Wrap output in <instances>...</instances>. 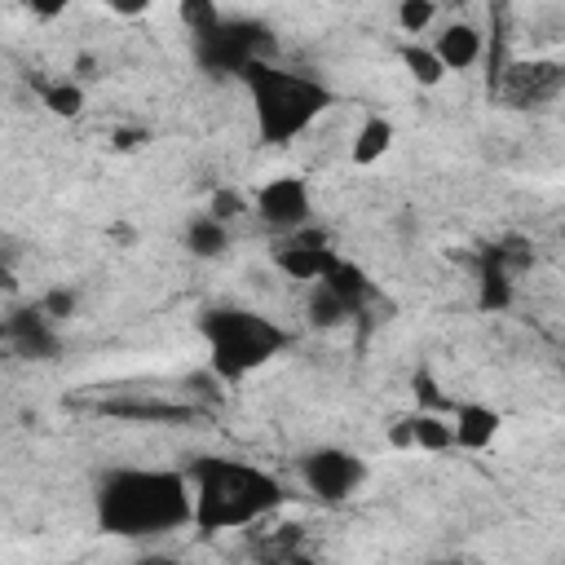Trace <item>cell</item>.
Returning <instances> with one entry per match:
<instances>
[{"instance_id": "1", "label": "cell", "mask_w": 565, "mask_h": 565, "mask_svg": "<svg viewBox=\"0 0 565 565\" xmlns=\"http://www.w3.org/2000/svg\"><path fill=\"white\" fill-rule=\"evenodd\" d=\"M97 530L115 539H154L194 521L190 481L177 468H115L97 486Z\"/></svg>"}, {"instance_id": "2", "label": "cell", "mask_w": 565, "mask_h": 565, "mask_svg": "<svg viewBox=\"0 0 565 565\" xmlns=\"http://www.w3.org/2000/svg\"><path fill=\"white\" fill-rule=\"evenodd\" d=\"M185 481H190V499H194L190 525H199L207 534L252 525L282 503L278 477L247 459H221V455L199 459Z\"/></svg>"}, {"instance_id": "3", "label": "cell", "mask_w": 565, "mask_h": 565, "mask_svg": "<svg viewBox=\"0 0 565 565\" xmlns=\"http://www.w3.org/2000/svg\"><path fill=\"white\" fill-rule=\"evenodd\" d=\"M247 97H252V115H256V132L265 146H287L300 132L313 128V119L331 106V88L305 71H287L269 57L247 62L238 71Z\"/></svg>"}, {"instance_id": "4", "label": "cell", "mask_w": 565, "mask_h": 565, "mask_svg": "<svg viewBox=\"0 0 565 565\" xmlns=\"http://www.w3.org/2000/svg\"><path fill=\"white\" fill-rule=\"evenodd\" d=\"M199 331H203V340H207L212 371H216V380H225V384L247 380L252 371H260L265 362H274V358L291 344V335H287L274 318H265V313H256V309H234V305L207 309L203 322H199Z\"/></svg>"}, {"instance_id": "5", "label": "cell", "mask_w": 565, "mask_h": 565, "mask_svg": "<svg viewBox=\"0 0 565 565\" xmlns=\"http://www.w3.org/2000/svg\"><path fill=\"white\" fill-rule=\"evenodd\" d=\"M199 44V62L212 71H243L247 62L269 57V35L260 22H243V18H221L212 31L194 35Z\"/></svg>"}, {"instance_id": "6", "label": "cell", "mask_w": 565, "mask_h": 565, "mask_svg": "<svg viewBox=\"0 0 565 565\" xmlns=\"http://www.w3.org/2000/svg\"><path fill=\"white\" fill-rule=\"evenodd\" d=\"M300 477L309 486V494H318L322 503H344L349 494L362 490L366 481V463L353 455V450H340V446H318L300 459Z\"/></svg>"}, {"instance_id": "7", "label": "cell", "mask_w": 565, "mask_h": 565, "mask_svg": "<svg viewBox=\"0 0 565 565\" xmlns=\"http://www.w3.org/2000/svg\"><path fill=\"white\" fill-rule=\"evenodd\" d=\"M252 203H256V216H260L269 230H282V234L300 230V225L313 216V194H309L305 177H291V172L269 177V181L256 190Z\"/></svg>"}, {"instance_id": "8", "label": "cell", "mask_w": 565, "mask_h": 565, "mask_svg": "<svg viewBox=\"0 0 565 565\" xmlns=\"http://www.w3.org/2000/svg\"><path fill=\"white\" fill-rule=\"evenodd\" d=\"M565 88V71L561 62H512L499 71V97L508 106H543L556 102V93Z\"/></svg>"}, {"instance_id": "9", "label": "cell", "mask_w": 565, "mask_h": 565, "mask_svg": "<svg viewBox=\"0 0 565 565\" xmlns=\"http://www.w3.org/2000/svg\"><path fill=\"white\" fill-rule=\"evenodd\" d=\"M335 260H340V256L327 247L322 234H305V238L278 247V269H282L291 282H309V287H318V282L331 274Z\"/></svg>"}, {"instance_id": "10", "label": "cell", "mask_w": 565, "mask_h": 565, "mask_svg": "<svg viewBox=\"0 0 565 565\" xmlns=\"http://www.w3.org/2000/svg\"><path fill=\"white\" fill-rule=\"evenodd\" d=\"M499 411L486 406V402H459L455 406V419H450V437L455 446L463 450H486L494 437H499Z\"/></svg>"}, {"instance_id": "11", "label": "cell", "mask_w": 565, "mask_h": 565, "mask_svg": "<svg viewBox=\"0 0 565 565\" xmlns=\"http://www.w3.org/2000/svg\"><path fill=\"white\" fill-rule=\"evenodd\" d=\"M428 49L437 53V62L446 71H468L481 57V31L472 22H450V26H441V35Z\"/></svg>"}, {"instance_id": "12", "label": "cell", "mask_w": 565, "mask_h": 565, "mask_svg": "<svg viewBox=\"0 0 565 565\" xmlns=\"http://www.w3.org/2000/svg\"><path fill=\"white\" fill-rule=\"evenodd\" d=\"M4 340H13V349L26 353V358H49V353L57 349V340H53V331H49V318H44L40 309L13 313V318L4 322Z\"/></svg>"}, {"instance_id": "13", "label": "cell", "mask_w": 565, "mask_h": 565, "mask_svg": "<svg viewBox=\"0 0 565 565\" xmlns=\"http://www.w3.org/2000/svg\"><path fill=\"white\" fill-rule=\"evenodd\" d=\"M393 124L384 119V115H366L362 124H358V132H353V141H349V159L358 163V168H371V163H380L388 150H393Z\"/></svg>"}, {"instance_id": "14", "label": "cell", "mask_w": 565, "mask_h": 565, "mask_svg": "<svg viewBox=\"0 0 565 565\" xmlns=\"http://www.w3.org/2000/svg\"><path fill=\"white\" fill-rule=\"evenodd\" d=\"M322 287H327L331 296H340L353 313L362 309V300H366V296H375V282L366 278V269H362V265H353V260H344V256L331 265V274L322 278Z\"/></svg>"}, {"instance_id": "15", "label": "cell", "mask_w": 565, "mask_h": 565, "mask_svg": "<svg viewBox=\"0 0 565 565\" xmlns=\"http://www.w3.org/2000/svg\"><path fill=\"white\" fill-rule=\"evenodd\" d=\"M406 433H411V446H415V450H433V455H441V450L455 446V437H450V419L428 415V411L411 415V419H406Z\"/></svg>"}, {"instance_id": "16", "label": "cell", "mask_w": 565, "mask_h": 565, "mask_svg": "<svg viewBox=\"0 0 565 565\" xmlns=\"http://www.w3.org/2000/svg\"><path fill=\"white\" fill-rule=\"evenodd\" d=\"M402 66H406V75H411L415 84H424V88H437V84L446 79V66L437 62V53H433L424 40L402 44Z\"/></svg>"}, {"instance_id": "17", "label": "cell", "mask_w": 565, "mask_h": 565, "mask_svg": "<svg viewBox=\"0 0 565 565\" xmlns=\"http://www.w3.org/2000/svg\"><path fill=\"white\" fill-rule=\"evenodd\" d=\"M185 247H190L194 256H221V252L230 247V230L203 212V216H194V221L185 225Z\"/></svg>"}, {"instance_id": "18", "label": "cell", "mask_w": 565, "mask_h": 565, "mask_svg": "<svg viewBox=\"0 0 565 565\" xmlns=\"http://www.w3.org/2000/svg\"><path fill=\"white\" fill-rule=\"evenodd\" d=\"M477 305H481L486 313H499V309L512 305V282H508V274L499 269V260H490V265L481 269V278H477Z\"/></svg>"}, {"instance_id": "19", "label": "cell", "mask_w": 565, "mask_h": 565, "mask_svg": "<svg viewBox=\"0 0 565 565\" xmlns=\"http://www.w3.org/2000/svg\"><path fill=\"white\" fill-rule=\"evenodd\" d=\"M40 102L57 115V119H71L84 110V88L75 79H53V84H40Z\"/></svg>"}, {"instance_id": "20", "label": "cell", "mask_w": 565, "mask_h": 565, "mask_svg": "<svg viewBox=\"0 0 565 565\" xmlns=\"http://www.w3.org/2000/svg\"><path fill=\"white\" fill-rule=\"evenodd\" d=\"M349 313H353V309H349L340 296H331L322 282L313 287V296H309V322H313V327H340Z\"/></svg>"}, {"instance_id": "21", "label": "cell", "mask_w": 565, "mask_h": 565, "mask_svg": "<svg viewBox=\"0 0 565 565\" xmlns=\"http://www.w3.org/2000/svg\"><path fill=\"white\" fill-rule=\"evenodd\" d=\"M433 18H437V4L433 0H402L397 4V26L406 35H424L433 26Z\"/></svg>"}, {"instance_id": "22", "label": "cell", "mask_w": 565, "mask_h": 565, "mask_svg": "<svg viewBox=\"0 0 565 565\" xmlns=\"http://www.w3.org/2000/svg\"><path fill=\"white\" fill-rule=\"evenodd\" d=\"M177 13H181V22L190 26V35H203V31H212V26L221 22V9H216L212 0H185Z\"/></svg>"}, {"instance_id": "23", "label": "cell", "mask_w": 565, "mask_h": 565, "mask_svg": "<svg viewBox=\"0 0 565 565\" xmlns=\"http://www.w3.org/2000/svg\"><path fill=\"white\" fill-rule=\"evenodd\" d=\"M411 388H415V402H419V411H428V415H441L446 397H441V388H437V380H433L428 371H415Z\"/></svg>"}, {"instance_id": "24", "label": "cell", "mask_w": 565, "mask_h": 565, "mask_svg": "<svg viewBox=\"0 0 565 565\" xmlns=\"http://www.w3.org/2000/svg\"><path fill=\"white\" fill-rule=\"evenodd\" d=\"M71 309H75V296L71 291H49L44 305H40L44 318H71Z\"/></svg>"}, {"instance_id": "25", "label": "cell", "mask_w": 565, "mask_h": 565, "mask_svg": "<svg viewBox=\"0 0 565 565\" xmlns=\"http://www.w3.org/2000/svg\"><path fill=\"white\" fill-rule=\"evenodd\" d=\"M141 565H185V561H177V556H150V561H141Z\"/></svg>"}, {"instance_id": "26", "label": "cell", "mask_w": 565, "mask_h": 565, "mask_svg": "<svg viewBox=\"0 0 565 565\" xmlns=\"http://www.w3.org/2000/svg\"><path fill=\"white\" fill-rule=\"evenodd\" d=\"M287 565H318V561H309V556H287Z\"/></svg>"}, {"instance_id": "27", "label": "cell", "mask_w": 565, "mask_h": 565, "mask_svg": "<svg viewBox=\"0 0 565 565\" xmlns=\"http://www.w3.org/2000/svg\"><path fill=\"white\" fill-rule=\"evenodd\" d=\"M0 340H4V322H0Z\"/></svg>"}]
</instances>
